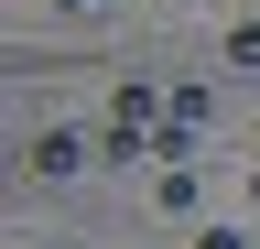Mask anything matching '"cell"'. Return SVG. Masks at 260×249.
I'll use <instances>...</instances> for the list:
<instances>
[{"mask_svg": "<svg viewBox=\"0 0 260 249\" xmlns=\"http://www.w3.org/2000/svg\"><path fill=\"white\" fill-rule=\"evenodd\" d=\"M32 173H44V184L87 173V141H76V130H44V141H32Z\"/></svg>", "mask_w": 260, "mask_h": 249, "instance_id": "obj_1", "label": "cell"}, {"mask_svg": "<svg viewBox=\"0 0 260 249\" xmlns=\"http://www.w3.org/2000/svg\"><path fill=\"white\" fill-rule=\"evenodd\" d=\"M152 206H162V217H195V173L162 163V173H152Z\"/></svg>", "mask_w": 260, "mask_h": 249, "instance_id": "obj_2", "label": "cell"}, {"mask_svg": "<svg viewBox=\"0 0 260 249\" xmlns=\"http://www.w3.org/2000/svg\"><path fill=\"white\" fill-rule=\"evenodd\" d=\"M228 65H239V76H260V22H228Z\"/></svg>", "mask_w": 260, "mask_h": 249, "instance_id": "obj_3", "label": "cell"}, {"mask_svg": "<svg viewBox=\"0 0 260 249\" xmlns=\"http://www.w3.org/2000/svg\"><path fill=\"white\" fill-rule=\"evenodd\" d=\"M195 249H249V238L239 228H195Z\"/></svg>", "mask_w": 260, "mask_h": 249, "instance_id": "obj_4", "label": "cell"}, {"mask_svg": "<svg viewBox=\"0 0 260 249\" xmlns=\"http://www.w3.org/2000/svg\"><path fill=\"white\" fill-rule=\"evenodd\" d=\"M54 11H87V0H54Z\"/></svg>", "mask_w": 260, "mask_h": 249, "instance_id": "obj_5", "label": "cell"}]
</instances>
